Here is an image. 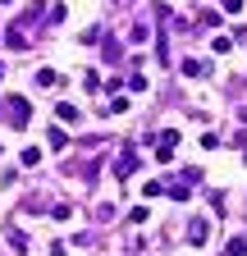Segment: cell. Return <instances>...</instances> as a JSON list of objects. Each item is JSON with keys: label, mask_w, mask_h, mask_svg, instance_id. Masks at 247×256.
<instances>
[{"label": "cell", "mask_w": 247, "mask_h": 256, "mask_svg": "<svg viewBox=\"0 0 247 256\" xmlns=\"http://www.w3.org/2000/svg\"><path fill=\"white\" fill-rule=\"evenodd\" d=\"M5 114H10V128H28V119H32V106H28L23 96H5Z\"/></svg>", "instance_id": "6da1fadb"}, {"label": "cell", "mask_w": 247, "mask_h": 256, "mask_svg": "<svg viewBox=\"0 0 247 256\" xmlns=\"http://www.w3.org/2000/svg\"><path fill=\"white\" fill-rule=\"evenodd\" d=\"M206 234H210L206 220H188V242H192V247H206Z\"/></svg>", "instance_id": "7a4b0ae2"}, {"label": "cell", "mask_w": 247, "mask_h": 256, "mask_svg": "<svg viewBox=\"0 0 247 256\" xmlns=\"http://www.w3.org/2000/svg\"><path fill=\"white\" fill-rule=\"evenodd\" d=\"M178 74H183V78H206V74H210V64H206V60H183V64H178Z\"/></svg>", "instance_id": "3957f363"}, {"label": "cell", "mask_w": 247, "mask_h": 256, "mask_svg": "<svg viewBox=\"0 0 247 256\" xmlns=\"http://www.w3.org/2000/svg\"><path fill=\"white\" fill-rule=\"evenodd\" d=\"M133 170H138V151H124V156H119V165H114V178H128Z\"/></svg>", "instance_id": "277c9868"}, {"label": "cell", "mask_w": 247, "mask_h": 256, "mask_svg": "<svg viewBox=\"0 0 247 256\" xmlns=\"http://www.w3.org/2000/svg\"><path fill=\"white\" fill-rule=\"evenodd\" d=\"M50 146H55V151L69 146V133H64V128H50Z\"/></svg>", "instance_id": "5b68a950"}, {"label": "cell", "mask_w": 247, "mask_h": 256, "mask_svg": "<svg viewBox=\"0 0 247 256\" xmlns=\"http://www.w3.org/2000/svg\"><path fill=\"white\" fill-rule=\"evenodd\" d=\"M60 119L74 124V119H78V106H74V101H60Z\"/></svg>", "instance_id": "8992f818"}, {"label": "cell", "mask_w": 247, "mask_h": 256, "mask_svg": "<svg viewBox=\"0 0 247 256\" xmlns=\"http://www.w3.org/2000/svg\"><path fill=\"white\" fill-rule=\"evenodd\" d=\"M224 256H247V238H234V242L224 247Z\"/></svg>", "instance_id": "52a82bcc"}, {"label": "cell", "mask_w": 247, "mask_h": 256, "mask_svg": "<svg viewBox=\"0 0 247 256\" xmlns=\"http://www.w3.org/2000/svg\"><path fill=\"white\" fill-rule=\"evenodd\" d=\"M160 192H165V183H156V178L142 183V197H146V202H151V197H160Z\"/></svg>", "instance_id": "ba28073f"}, {"label": "cell", "mask_w": 247, "mask_h": 256, "mask_svg": "<svg viewBox=\"0 0 247 256\" xmlns=\"http://www.w3.org/2000/svg\"><path fill=\"white\" fill-rule=\"evenodd\" d=\"M50 215H55V220H74V206H69V202H60V206H50Z\"/></svg>", "instance_id": "9c48e42d"}, {"label": "cell", "mask_w": 247, "mask_h": 256, "mask_svg": "<svg viewBox=\"0 0 247 256\" xmlns=\"http://www.w3.org/2000/svg\"><path fill=\"white\" fill-rule=\"evenodd\" d=\"M210 46H215V55H229V50H234V42H229V37H215Z\"/></svg>", "instance_id": "30bf717a"}, {"label": "cell", "mask_w": 247, "mask_h": 256, "mask_svg": "<svg viewBox=\"0 0 247 256\" xmlns=\"http://www.w3.org/2000/svg\"><path fill=\"white\" fill-rule=\"evenodd\" d=\"M37 82H42V87H55V82H60V78H55V74H50V69H37Z\"/></svg>", "instance_id": "8fae6325"}, {"label": "cell", "mask_w": 247, "mask_h": 256, "mask_svg": "<svg viewBox=\"0 0 247 256\" xmlns=\"http://www.w3.org/2000/svg\"><path fill=\"white\" fill-rule=\"evenodd\" d=\"M224 10H229V14H238V10H242V0H224Z\"/></svg>", "instance_id": "7c38bea8"}, {"label": "cell", "mask_w": 247, "mask_h": 256, "mask_svg": "<svg viewBox=\"0 0 247 256\" xmlns=\"http://www.w3.org/2000/svg\"><path fill=\"white\" fill-rule=\"evenodd\" d=\"M0 78H5V60H0Z\"/></svg>", "instance_id": "4fadbf2b"}, {"label": "cell", "mask_w": 247, "mask_h": 256, "mask_svg": "<svg viewBox=\"0 0 247 256\" xmlns=\"http://www.w3.org/2000/svg\"><path fill=\"white\" fill-rule=\"evenodd\" d=\"M242 124H247V106H242Z\"/></svg>", "instance_id": "5bb4252c"}, {"label": "cell", "mask_w": 247, "mask_h": 256, "mask_svg": "<svg viewBox=\"0 0 247 256\" xmlns=\"http://www.w3.org/2000/svg\"><path fill=\"white\" fill-rule=\"evenodd\" d=\"M0 5H14V0H0Z\"/></svg>", "instance_id": "9a60e30c"}]
</instances>
